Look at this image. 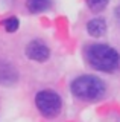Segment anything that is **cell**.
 Here are the masks:
<instances>
[{"label": "cell", "mask_w": 120, "mask_h": 122, "mask_svg": "<svg viewBox=\"0 0 120 122\" xmlns=\"http://www.w3.org/2000/svg\"><path fill=\"white\" fill-rule=\"evenodd\" d=\"M28 9L33 14H38V12H43V11L49 9L50 6V0H28L26 3Z\"/></svg>", "instance_id": "7"}, {"label": "cell", "mask_w": 120, "mask_h": 122, "mask_svg": "<svg viewBox=\"0 0 120 122\" xmlns=\"http://www.w3.org/2000/svg\"><path fill=\"white\" fill-rule=\"evenodd\" d=\"M87 5L93 12H100L108 5V0H87Z\"/></svg>", "instance_id": "8"}, {"label": "cell", "mask_w": 120, "mask_h": 122, "mask_svg": "<svg viewBox=\"0 0 120 122\" xmlns=\"http://www.w3.org/2000/svg\"><path fill=\"white\" fill-rule=\"evenodd\" d=\"M26 55L33 61L43 63V61H46L49 58L50 51H49V47L43 43V41L35 40V41H31V43L26 46Z\"/></svg>", "instance_id": "4"}, {"label": "cell", "mask_w": 120, "mask_h": 122, "mask_svg": "<svg viewBox=\"0 0 120 122\" xmlns=\"http://www.w3.org/2000/svg\"><path fill=\"white\" fill-rule=\"evenodd\" d=\"M35 104L40 113L46 117H55L58 116L62 107V101L58 93L53 90H41L35 96Z\"/></svg>", "instance_id": "3"}, {"label": "cell", "mask_w": 120, "mask_h": 122, "mask_svg": "<svg viewBox=\"0 0 120 122\" xmlns=\"http://www.w3.org/2000/svg\"><path fill=\"white\" fill-rule=\"evenodd\" d=\"M87 30L91 37H102L106 32V23L103 18H93L87 23Z\"/></svg>", "instance_id": "6"}, {"label": "cell", "mask_w": 120, "mask_h": 122, "mask_svg": "<svg viewBox=\"0 0 120 122\" xmlns=\"http://www.w3.org/2000/svg\"><path fill=\"white\" fill-rule=\"evenodd\" d=\"M115 18H117V21L120 23V6L115 8Z\"/></svg>", "instance_id": "10"}, {"label": "cell", "mask_w": 120, "mask_h": 122, "mask_svg": "<svg viewBox=\"0 0 120 122\" xmlns=\"http://www.w3.org/2000/svg\"><path fill=\"white\" fill-rule=\"evenodd\" d=\"M17 78H18L17 70L12 64L6 63V61H0V84L11 86L17 81Z\"/></svg>", "instance_id": "5"}, {"label": "cell", "mask_w": 120, "mask_h": 122, "mask_svg": "<svg viewBox=\"0 0 120 122\" xmlns=\"http://www.w3.org/2000/svg\"><path fill=\"white\" fill-rule=\"evenodd\" d=\"M18 25H20V21H18V18H15V17H9L3 21V28L8 30V32H15L18 29Z\"/></svg>", "instance_id": "9"}, {"label": "cell", "mask_w": 120, "mask_h": 122, "mask_svg": "<svg viewBox=\"0 0 120 122\" xmlns=\"http://www.w3.org/2000/svg\"><path fill=\"white\" fill-rule=\"evenodd\" d=\"M85 56L90 66L94 67L96 70L102 72H112L119 67L120 56L117 51L106 44H91L85 51Z\"/></svg>", "instance_id": "1"}, {"label": "cell", "mask_w": 120, "mask_h": 122, "mask_svg": "<svg viewBox=\"0 0 120 122\" xmlns=\"http://www.w3.org/2000/svg\"><path fill=\"white\" fill-rule=\"evenodd\" d=\"M72 93L82 101H97L105 95V84L97 76L84 75L72 82Z\"/></svg>", "instance_id": "2"}]
</instances>
